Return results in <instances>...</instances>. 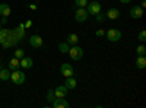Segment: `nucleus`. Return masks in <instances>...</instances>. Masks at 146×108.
I'll return each instance as SVG.
<instances>
[{"mask_svg":"<svg viewBox=\"0 0 146 108\" xmlns=\"http://www.w3.org/2000/svg\"><path fill=\"white\" fill-rule=\"evenodd\" d=\"M32 64H34V62H32V58H31V57L23 56V57L21 58V67H22V69H31Z\"/></svg>","mask_w":146,"mask_h":108,"instance_id":"ddd939ff","label":"nucleus"},{"mask_svg":"<svg viewBox=\"0 0 146 108\" xmlns=\"http://www.w3.org/2000/svg\"><path fill=\"white\" fill-rule=\"evenodd\" d=\"M136 67L137 69H145L146 67V57L145 56H137V58H136Z\"/></svg>","mask_w":146,"mask_h":108,"instance_id":"a211bd4d","label":"nucleus"},{"mask_svg":"<svg viewBox=\"0 0 146 108\" xmlns=\"http://www.w3.org/2000/svg\"><path fill=\"white\" fill-rule=\"evenodd\" d=\"M136 53H137V56H145V54H146V47H145L143 42L136 48Z\"/></svg>","mask_w":146,"mask_h":108,"instance_id":"412c9836","label":"nucleus"},{"mask_svg":"<svg viewBox=\"0 0 146 108\" xmlns=\"http://www.w3.org/2000/svg\"><path fill=\"white\" fill-rule=\"evenodd\" d=\"M66 42H67L70 47H72V45H78V44H79V35L75 34V32H73V34H69Z\"/></svg>","mask_w":146,"mask_h":108,"instance_id":"f8f14e48","label":"nucleus"},{"mask_svg":"<svg viewBox=\"0 0 146 108\" xmlns=\"http://www.w3.org/2000/svg\"><path fill=\"white\" fill-rule=\"evenodd\" d=\"M67 88L63 85V86H57L54 89V95H56V98H66L67 97Z\"/></svg>","mask_w":146,"mask_h":108,"instance_id":"9b49d317","label":"nucleus"},{"mask_svg":"<svg viewBox=\"0 0 146 108\" xmlns=\"http://www.w3.org/2000/svg\"><path fill=\"white\" fill-rule=\"evenodd\" d=\"M29 9H32V10H35V9H36V6H35V5H29Z\"/></svg>","mask_w":146,"mask_h":108,"instance_id":"c756f323","label":"nucleus"},{"mask_svg":"<svg viewBox=\"0 0 146 108\" xmlns=\"http://www.w3.org/2000/svg\"><path fill=\"white\" fill-rule=\"evenodd\" d=\"M9 37H10V31H9V29H6V28L0 29V45H2L5 41H7Z\"/></svg>","mask_w":146,"mask_h":108,"instance_id":"2eb2a0df","label":"nucleus"},{"mask_svg":"<svg viewBox=\"0 0 146 108\" xmlns=\"http://www.w3.org/2000/svg\"><path fill=\"white\" fill-rule=\"evenodd\" d=\"M60 72H62V75L64 78H69V76L75 75V69H73V66L70 63H63L62 66H60Z\"/></svg>","mask_w":146,"mask_h":108,"instance_id":"423d86ee","label":"nucleus"},{"mask_svg":"<svg viewBox=\"0 0 146 108\" xmlns=\"http://www.w3.org/2000/svg\"><path fill=\"white\" fill-rule=\"evenodd\" d=\"M69 48H70V45H69L66 41L58 44V51H60V53H63V54H66V53L69 51Z\"/></svg>","mask_w":146,"mask_h":108,"instance_id":"aec40b11","label":"nucleus"},{"mask_svg":"<svg viewBox=\"0 0 146 108\" xmlns=\"http://www.w3.org/2000/svg\"><path fill=\"white\" fill-rule=\"evenodd\" d=\"M137 40H139L140 42H145V41H146V31H145V29H142V31L139 32V35H137Z\"/></svg>","mask_w":146,"mask_h":108,"instance_id":"b1692460","label":"nucleus"},{"mask_svg":"<svg viewBox=\"0 0 146 108\" xmlns=\"http://www.w3.org/2000/svg\"><path fill=\"white\" fill-rule=\"evenodd\" d=\"M21 67V60L19 58H16V57H13L9 62V70H16V69H19Z\"/></svg>","mask_w":146,"mask_h":108,"instance_id":"dca6fc26","label":"nucleus"},{"mask_svg":"<svg viewBox=\"0 0 146 108\" xmlns=\"http://www.w3.org/2000/svg\"><path fill=\"white\" fill-rule=\"evenodd\" d=\"M88 3H89V0H75V5L78 7H86Z\"/></svg>","mask_w":146,"mask_h":108,"instance_id":"5701e85b","label":"nucleus"},{"mask_svg":"<svg viewBox=\"0 0 146 108\" xmlns=\"http://www.w3.org/2000/svg\"><path fill=\"white\" fill-rule=\"evenodd\" d=\"M64 86H66L67 89H75V88L78 86V80L73 78V76H69V78H66Z\"/></svg>","mask_w":146,"mask_h":108,"instance_id":"4468645a","label":"nucleus"},{"mask_svg":"<svg viewBox=\"0 0 146 108\" xmlns=\"http://www.w3.org/2000/svg\"><path fill=\"white\" fill-rule=\"evenodd\" d=\"M51 104L54 108H69V102L66 98H54V101Z\"/></svg>","mask_w":146,"mask_h":108,"instance_id":"9d476101","label":"nucleus"},{"mask_svg":"<svg viewBox=\"0 0 146 108\" xmlns=\"http://www.w3.org/2000/svg\"><path fill=\"white\" fill-rule=\"evenodd\" d=\"M105 35H107V40L111 41V42H117V41L121 40V32H120L118 29H114V28L108 29V31L105 32Z\"/></svg>","mask_w":146,"mask_h":108,"instance_id":"20e7f679","label":"nucleus"},{"mask_svg":"<svg viewBox=\"0 0 146 108\" xmlns=\"http://www.w3.org/2000/svg\"><path fill=\"white\" fill-rule=\"evenodd\" d=\"M95 35H96V37H104V35H105V31H104V29H96Z\"/></svg>","mask_w":146,"mask_h":108,"instance_id":"bb28decb","label":"nucleus"},{"mask_svg":"<svg viewBox=\"0 0 146 108\" xmlns=\"http://www.w3.org/2000/svg\"><path fill=\"white\" fill-rule=\"evenodd\" d=\"M9 78H10L9 69H0V79L2 80H9Z\"/></svg>","mask_w":146,"mask_h":108,"instance_id":"6ab92c4d","label":"nucleus"},{"mask_svg":"<svg viewBox=\"0 0 146 108\" xmlns=\"http://www.w3.org/2000/svg\"><path fill=\"white\" fill-rule=\"evenodd\" d=\"M86 10H88V13L89 15H98L100 12H102V5L100 3V2H91V3H88L86 5Z\"/></svg>","mask_w":146,"mask_h":108,"instance_id":"7ed1b4c3","label":"nucleus"},{"mask_svg":"<svg viewBox=\"0 0 146 108\" xmlns=\"http://www.w3.org/2000/svg\"><path fill=\"white\" fill-rule=\"evenodd\" d=\"M42 38L40 37V35H32V37L29 38V44L31 47H34V48H40V47H42Z\"/></svg>","mask_w":146,"mask_h":108,"instance_id":"6e6552de","label":"nucleus"},{"mask_svg":"<svg viewBox=\"0 0 146 108\" xmlns=\"http://www.w3.org/2000/svg\"><path fill=\"white\" fill-rule=\"evenodd\" d=\"M23 56H25V51H23L22 48H16V51H15V57L21 60V58H22Z\"/></svg>","mask_w":146,"mask_h":108,"instance_id":"393cba45","label":"nucleus"},{"mask_svg":"<svg viewBox=\"0 0 146 108\" xmlns=\"http://www.w3.org/2000/svg\"><path fill=\"white\" fill-rule=\"evenodd\" d=\"M120 2L123 3V5H127V3H130V2H131V0H120Z\"/></svg>","mask_w":146,"mask_h":108,"instance_id":"cd10ccee","label":"nucleus"},{"mask_svg":"<svg viewBox=\"0 0 146 108\" xmlns=\"http://www.w3.org/2000/svg\"><path fill=\"white\" fill-rule=\"evenodd\" d=\"M105 16H107V19L115 21V19H118V18H120V10H118V9H115V7H110V9L107 10Z\"/></svg>","mask_w":146,"mask_h":108,"instance_id":"1a4fd4ad","label":"nucleus"},{"mask_svg":"<svg viewBox=\"0 0 146 108\" xmlns=\"http://www.w3.org/2000/svg\"><path fill=\"white\" fill-rule=\"evenodd\" d=\"M10 79H12V82H13L15 85H22V83L25 82V73H23V72H21L19 69L12 70Z\"/></svg>","mask_w":146,"mask_h":108,"instance_id":"f257e3e1","label":"nucleus"},{"mask_svg":"<svg viewBox=\"0 0 146 108\" xmlns=\"http://www.w3.org/2000/svg\"><path fill=\"white\" fill-rule=\"evenodd\" d=\"M10 7H9V5H6V3H2V5H0V15H2V16H9L10 15Z\"/></svg>","mask_w":146,"mask_h":108,"instance_id":"f3484780","label":"nucleus"},{"mask_svg":"<svg viewBox=\"0 0 146 108\" xmlns=\"http://www.w3.org/2000/svg\"><path fill=\"white\" fill-rule=\"evenodd\" d=\"M31 25H32V22H31V21H28V22L25 23V28H29Z\"/></svg>","mask_w":146,"mask_h":108,"instance_id":"c85d7f7f","label":"nucleus"},{"mask_svg":"<svg viewBox=\"0 0 146 108\" xmlns=\"http://www.w3.org/2000/svg\"><path fill=\"white\" fill-rule=\"evenodd\" d=\"M69 56L72 60H75V62H78V60H80L83 57V50L80 48L79 45H72L70 48H69Z\"/></svg>","mask_w":146,"mask_h":108,"instance_id":"f03ea898","label":"nucleus"},{"mask_svg":"<svg viewBox=\"0 0 146 108\" xmlns=\"http://www.w3.org/2000/svg\"><path fill=\"white\" fill-rule=\"evenodd\" d=\"M89 13H88V10L85 9V7H78V10L75 12V19L76 22H85L88 19Z\"/></svg>","mask_w":146,"mask_h":108,"instance_id":"39448f33","label":"nucleus"},{"mask_svg":"<svg viewBox=\"0 0 146 108\" xmlns=\"http://www.w3.org/2000/svg\"><path fill=\"white\" fill-rule=\"evenodd\" d=\"M130 16H131L133 19H140V18L143 16V7L139 6V5L133 6V7L130 9Z\"/></svg>","mask_w":146,"mask_h":108,"instance_id":"0eeeda50","label":"nucleus"},{"mask_svg":"<svg viewBox=\"0 0 146 108\" xmlns=\"http://www.w3.org/2000/svg\"><path fill=\"white\" fill-rule=\"evenodd\" d=\"M95 16H96V18H95V21H96V22H104V21L107 19L105 13H101V12H100L98 15H95Z\"/></svg>","mask_w":146,"mask_h":108,"instance_id":"a878e982","label":"nucleus"},{"mask_svg":"<svg viewBox=\"0 0 146 108\" xmlns=\"http://www.w3.org/2000/svg\"><path fill=\"white\" fill-rule=\"evenodd\" d=\"M56 98V95H54V89H50V91H47V101L48 102H53Z\"/></svg>","mask_w":146,"mask_h":108,"instance_id":"4be33fe9","label":"nucleus"}]
</instances>
